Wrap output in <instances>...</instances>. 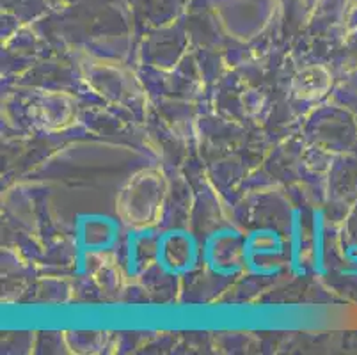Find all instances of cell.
Listing matches in <instances>:
<instances>
[{"mask_svg":"<svg viewBox=\"0 0 357 355\" xmlns=\"http://www.w3.org/2000/svg\"><path fill=\"white\" fill-rule=\"evenodd\" d=\"M118 224L103 215H84L77 224V247L82 258L87 254L105 250L118 240Z\"/></svg>","mask_w":357,"mask_h":355,"instance_id":"4","label":"cell"},{"mask_svg":"<svg viewBox=\"0 0 357 355\" xmlns=\"http://www.w3.org/2000/svg\"><path fill=\"white\" fill-rule=\"evenodd\" d=\"M242 234L233 229H220L213 233L203 247V259L208 263L210 269L219 275H235L240 272L243 262V242Z\"/></svg>","mask_w":357,"mask_h":355,"instance_id":"2","label":"cell"},{"mask_svg":"<svg viewBox=\"0 0 357 355\" xmlns=\"http://www.w3.org/2000/svg\"><path fill=\"white\" fill-rule=\"evenodd\" d=\"M199 258L197 240L187 231H169L158 239L155 262L167 275H185L192 272Z\"/></svg>","mask_w":357,"mask_h":355,"instance_id":"1","label":"cell"},{"mask_svg":"<svg viewBox=\"0 0 357 355\" xmlns=\"http://www.w3.org/2000/svg\"><path fill=\"white\" fill-rule=\"evenodd\" d=\"M283 254V240L275 231L259 229L243 240V262L258 275H274L268 259H278Z\"/></svg>","mask_w":357,"mask_h":355,"instance_id":"3","label":"cell"}]
</instances>
